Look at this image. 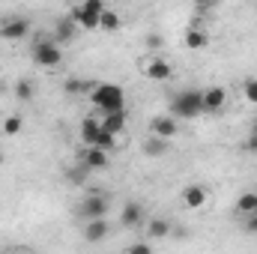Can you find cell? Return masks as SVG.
<instances>
[{
	"instance_id": "484cf974",
	"label": "cell",
	"mask_w": 257,
	"mask_h": 254,
	"mask_svg": "<svg viewBox=\"0 0 257 254\" xmlns=\"http://www.w3.org/2000/svg\"><path fill=\"white\" fill-rule=\"evenodd\" d=\"M96 147H102V150H108V153H111V150L117 147V135H114V132H108V129L102 126L99 138H96Z\"/></svg>"
},
{
	"instance_id": "d6986e66",
	"label": "cell",
	"mask_w": 257,
	"mask_h": 254,
	"mask_svg": "<svg viewBox=\"0 0 257 254\" xmlns=\"http://www.w3.org/2000/svg\"><path fill=\"white\" fill-rule=\"evenodd\" d=\"M186 48H192V51H200V48H206L209 45V39H206V33L203 30H197V27H192V30H186Z\"/></svg>"
},
{
	"instance_id": "5bb4252c",
	"label": "cell",
	"mask_w": 257,
	"mask_h": 254,
	"mask_svg": "<svg viewBox=\"0 0 257 254\" xmlns=\"http://www.w3.org/2000/svg\"><path fill=\"white\" fill-rule=\"evenodd\" d=\"M72 21L78 24V27H84V30H99V15H93V12H87L81 3L78 6H72Z\"/></svg>"
},
{
	"instance_id": "ac0fdd59",
	"label": "cell",
	"mask_w": 257,
	"mask_h": 254,
	"mask_svg": "<svg viewBox=\"0 0 257 254\" xmlns=\"http://www.w3.org/2000/svg\"><path fill=\"white\" fill-rule=\"evenodd\" d=\"M171 230H174V227H171L168 218H150V221H147V233H150L153 239H165Z\"/></svg>"
},
{
	"instance_id": "603a6c76",
	"label": "cell",
	"mask_w": 257,
	"mask_h": 254,
	"mask_svg": "<svg viewBox=\"0 0 257 254\" xmlns=\"http://www.w3.org/2000/svg\"><path fill=\"white\" fill-rule=\"evenodd\" d=\"M33 96H36V87H33V81L21 78V81L15 84V99H18V102H30Z\"/></svg>"
},
{
	"instance_id": "f1b7e54d",
	"label": "cell",
	"mask_w": 257,
	"mask_h": 254,
	"mask_svg": "<svg viewBox=\"0 0 257 254\" xmlns=\"http://www.w3.org/2000/svg\"><path fill=\"white\" fill-rule=\"evenodd\" d=\"M162 45H165V39H162L159 33H150V36H147V48H150V51H159Z\"/></svg>"
},
{
	"instance_id": "8992f818",
	"label": "cell",
	"mask_w": 257,
	"mask_h": 254,
	"mask_svg": "<svg viewBox=\"0 0 257 254\" xmlns=\"http://www.w3.org/2000/svg\"><path fill=\"white\" fill-rule=\"evenodd\" d=\"M150 132L153 135H159V138H177L180 135V120L174 117V114H159V117H153L150 120Z\"/></svg>"
},
{
	"instance_id": "1f68e13d",
	"label": "cell",
	"mask_w": 257,
	"mask_h": 254,
	"mask_svg": "<svg viewBox=\"0 0 257 254\" xmlns=\"http://www.w3.org/2000/svg\"><path fill=\"white\" fill-rule=\"evenodd\" d=\"M245 230L248 233H257V212H248L245 215Z\"/></svg>"
},
{
	"instance_id": "3957f363",
	"label": "cell",
	"mask_w": 257,
	"mask_h": 254,
	"mask_svg": "<svg viewBox=\"0 0 257 254\" xmlns=\"http://www.w3.org/2000/svg\"><path fill=\"white\" fill-rule=\"evenodd\" d=\"M30 57H33V63H39L42 69H57V66L63 63V51H60V45H57L54 39H48V36H39V39L33 42Z\"/></svg>"
},
{
	"instance_id": "277c9868",
	"label": "cell",
	"mask_w": 257,
	"mask_h": 254,
	"mask_svg": "<svg viewBox=\"0 0 257 254\" xmlns=\"http://www.w3.org/2000/svg\"><path fill=\"white\" fill-rule=\"evenodd\" d=\"M108 203H111L108 194H90L78 203V215L81 218H102V215H108Z\"/></svg>"
},
{
	"instance_id": "44dd1931",
	"label": "cell",
	"mask_w": 257,
	"mask_h": 254,
	"mask_svg": "<svg viewBox=\"0 0 257 254\" xmlns=\"http://www.w3.org/2000/svg\"><path fill=\"white\" fill-rule=\"evenodd\" d=\"M236 212H239V215L257 212V191H245V194H239V200H236Z\"/></svg>"
},
{
	"instance_id": "cb8c5ba5",
	"label": "cell",
	"mask_w": 257,
	"mask_h": 254,
	"mask_svg": "<svg viewBox=\"0 0 257 254\" xmlns=\"http://www.w3.org/2000/svg\"><path fill=\"white\" fill-rule=\"evenodd\" d=\"M21 126H24V123H21V117H18V114H9V117L0 123L3 135H9V138H12V135H21Z\"/></svg>"
},
{
	"instance_id": "52a82bcc",
	"label": "cell",
	"mask_w": 257,
	"mask_h": 254,
	"mask_svg": "<svg viewBox=\"0 0 257 254\" xmlns=\"http://www.w3.org/2000/svg\"><path fill=\"white\" fill-rule=\"evenodd\" d=\"M144 75L150 81H171L174 78V69H171V63L165 57H147L144 60Z\"/></svg>"
},
{
	"instance_id": "9a60e30c",
	"label": "cell",
	"mask_w": 257,
	"mask_h": 254,
	"mask_svg": "<svg viewBox=\"0 0 257 254\" xmlns=\"http://www.w3.org/2000/svg\"><path fill=\"white\" fill-rule=\"evenodd\" d=\"M141 150H144L147 156L159 159V156H165V153L171 150V141H168V138H159V135H153V132H150V138L141 144Z\"/></svg>"
},
{
	"instance_id": "9c48e42d",
	"label": "cell",
	"mask_w": 257,
	"mask_h": 254,
	"mask_svg": "<svg viewBox=\"0 0 257 254\" xmlns=\"http://www.w3.org/2000/svg\"><path fill=\"white\" fill-rule=\"evenodd\" d=\"M81 162L90 168V171H105L108 165H111V159H108V150H102V147H87L84 153H81Z\"/></svg>"
},
{
	"instance_id": "30bf717a",
	"label": "cell",
	"mask_w": 257,
	"mask_h": 254,
	"mask_svg": "<svg viewBox=\"0 0 257 254\" xmlns=\"http://www.w3.org/2000/svg\"><path fill=\"white\" fill-rule=\"evenodd\" d=\"M206 200H209V194H206V189L200 183H192V186L183 189V206L186 209H203Z\"/></svg>"
},
{
	"instance_id": "f546056e",
	"label": "cell",
	"mask_w": 257,
	"mask_h": 254,
	"mask_svg": "<svg viewBox=\"0 0 257 254\" xmlns=\"http://www.w3.org/2000/svg\"><path fill=\"white\" fill-rule=\"evenodd\" d=\"M221 0H194V6H197V12L203 15V12H209V9H215Z\"/></svg>"
},
{
	"instance_id": "4dcf8cb0",
	"label": "cell",
	"mask_w": 257,
	"mask_h": 254,
	"mask_svg": "<svg viewBox=\"0 0 257 254\" xmlns=\"http://www.w3.org/2000/svg\"><path fill=\"white\" fill-rule=\"evenodd\" d=\"M153 248L147 245V242H135V245H128V254H150Z\"/></svg>"
},
{
	"instance_id": "4316f807",
	"label": "cell",
	"mask_w": 257,
	"mask_h": 254,
	"mask_svg": "<svg viewBox=\"0 0 257 254\" xmlns=\"http://www.w3.org/2000/svg\"><path fill=\"white\" fill-rule=\"evenodd\" d=\"M242 96H245L251 105H257V78H248V81L242 84Z\"/></svg>"
},
{
	"instance_id": "8fae6325",
	"label": "cell",
	"mask_w": 257,
	"mask_h": 254,
	"mask_svg": "<svg viewBox=\"0 0 257 254\" xmlns=\"http://www.w3.org/2000/svg\"><path fill=\"white\" fill-rule=\"evenodd\" d=\"M108 233H111L108 215H102V218H87V227H84V239H87V242H102Z\"/></svg>"
},
{
	"instance_id": "d6a6232c",
	"label": "cell",
	"mask_w": 257,
	"mask_h": 254,
	"mask_svg": "<svg viewBox=\"0 0 257 254\" xmlns=\"http://www.w3.org/2000/svg\"><path fill=\"white\" fill-rule=\"evenodd\" d=\"M245 150H248V153H257V135H248V141H245Z\"/></svg>"
},
{
	"instance_id": "7c38bea8",
	"label": "cell",
	"mask_w": 257,
	"mask_h": 254,
	"mask_svg": "<svg viewBox=\"0 0 257 254\" xmlns=\"http://www.w3.org/2000/svg\"><path fill=\"white\" fill-rule=\"evenodd\" d=\"M120 224H123V227H128V230L144 224V206H141L138 200H132V203H126V206H123V212H120Z\"/></svg>"
},
{
	"instance_id": "5b68a950",
	"label": "cell",
	"mask_w": 257,
	"mask_h": 254,
	"mask_svg": "<svg viewBox=\"0 0 257 254\" xmlns=\"http://www.w3.org/2000/svg\"><path fill=\"white\" fill-rule=\"evenodd\" d=\"M27 33H30L27 18H6L0 24V39H6V42H21V39H27Z\"/></svg>"
},
{
	"instance_id": "2e32d148",
	"label": "cell",
	"mask_w": 257,
	"mask_h": 254,
	"mask_svg": "<svg viewBox=\"0 0 257 254\" xmlns=\"http://www.w3.org/2000/svg\"><path fill=\"white\" fill-rule=\"evenodd\" d=\"M99 132H102V120H99V117H84V120H81V141H84L87 147L96 144Z\"/></svg>"
},
{
	"instance_id": "ffe728a7",
	"label": "cell",
	"mask_w": 257,
	"mask_h": 254,
	"mask_svg": "<svg viewBox=\"0 0 257 254\" xmlns=\"http://www.w3.org/2000/svg\"><path fill=\"white\" fill-rule=\"evenodd\" d=\"M120 15L114 12V9H105L102 15H99V30H105V33H114V30H120Z\"/></svg>"
},
{
	"instance_id": "e0dca14e",
	"label": "cell",
	"mask_w": 257,
	"mask_h": 254,
	"mask_svg": "<svg viewBox=\"0 0 257 254\" xmlns=\"http://www.w3.org/2000/svg\"><path fill=\"white\" fill-rule=\"evenodd\" d=\"M126 123H128L126 108H123V111H111V114H105V117H102V126L108 129V132H114V135H120V132L126 129Z\"/></svg>"
},
{
	"instance_id": "d4e9b609",
	"label": "cell",
	"mask_w": 257,
	"mask_h": 254,
	"mask_svg": "<svg viewBox=\"0 0 257 254\" xmlns=\"http://www.w3.org/2000/svg\"><path fill=\"white\" fill-rule=\"evenodd\" d=\"M87 174H90V168H87V165H84V162L78 159V165H75V168H72V171H69L66 177L72 180V186H81V183L87 180Z\"/></svg>"
},
{
	"instance_id": "7402d4cb",
	"label": "cell",
	"mask_w": 257,
	"mask_h": 254,
	"mask_svg": "<svg viewBox=\"0 0 257 254\" xmlns=\"http://www.w3.org/2000/svg\"><path fill=\"white\" fill-rule=\"evenodd\" d=\"M90 81H81V78H66L63 90L69 93V96H84V93H90Z\"/></svg>"
},
{
	"instance_id": "836d02e7",
	"label": "cell",
	"mask_w": 257,
	"mask_h": 254,
	"mask_svg": "<svg viewBox=\"0 0 257 254\" xmlns=\"http://www.w3.org/2000/svg\"><path fill=\"white\" fill-rule=\"evenodd\" d=\"M251 135H257V123H254V129H251Z\"/></svg>"
},
{
	"instance_id": "ba28073f",
	"label": "cell",
	"mask_w": 257,
	"mask_h": 254,
	"mask_svg": "<svg viewBox=\"0 0 257 254\" xmlns=\"http://www.w3.org/2000/svg\"><path fill=\"white\" fill-rule=\"evenodd\" d=\"M227 105V90L224 87H206L203 90V114H218Z\"/></svg>"
},
{
	"instance_id": "7a4b0ae2",
	"label": "cell",
	"mask_w": 257,
	"mask_h": 254,
	"mask_svg": "<svg viewBox=\"0 0 257 254\" xmlns=\"http://www.w3.org/2000/svg\"><path fill=\"white\" fill-rule=\"evenodd\" d=\"M171 114L177 120H192L197 114H203V90H183L174 96L171 102Z\"/></svg>"
},
{
	"instance_id": "6da1fadb",
	"label": "cell",
	"mask_w": 257,
	"mask_h": 254,
	"mask_svg": "<svg viewBox=\"0 0 257 254\" xmlns=\"http://www.w3.org/2000/svg\"><path fill=\"white\" fill-rule=\"evenodd\" d=\"M90 102L102 114H111V111H123L126 108V96H123V87L120 84H93Z\"/></svg>"
},
{
	"instance_id": "4fadbf2b",
	"label": "cell",
	"mask_w": 257,
	"mask_h": 254,
	"mask_svg": "<svg viewBox=\"0 0 257 254\" xmlns=\"http://www.w3.org/2000/svg\"><path fill=\"white\" fill-rule=\"evenodd\" d=\"M75 30H78V24L72 21V15H63V18H57V24H54V42H57V45H66V42H72V39H75Z\"/></svg>"
},
{
	"instance_id": "83f0119b",
	"label": "cell",
	"mask_w": 257,
	"mask_h": 254,
	"mask_svg": "<svg viewBox=\"0 0 257 254\" xmlns=\"http://www.w3.org/2000/svg\"><path fill=\"white\" fill-rule=\"evenodd\" d=\"M81 6L87 9V12H93V15H102L108 6H105V0H81Z\"/></svg>"
}]
</instances>
